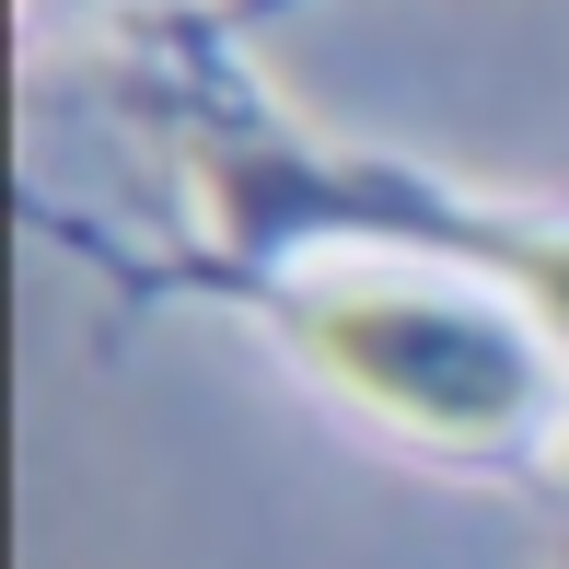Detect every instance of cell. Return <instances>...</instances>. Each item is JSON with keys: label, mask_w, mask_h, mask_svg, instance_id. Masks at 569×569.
<instances>
[{"label": "cell", "mask_w": 569, "mask_h": 569, "mask_svg": "<svg viewBox=\"0 0 569 569\" xmlns=\"http://www.w3.org/2000/svg\"><path fill=\"white\" fill-rule=\"evenodd\" d=\"M268 326L315 383L430 453H523L558 419V338L511 291L453 279H291Z\"/></svg>", "instance_id": "cell-1"}]
</instances>
